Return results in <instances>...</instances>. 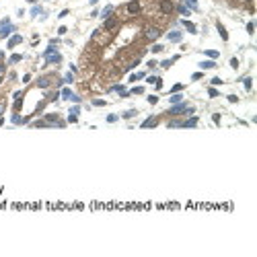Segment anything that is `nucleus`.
<instances>
[{"label":"nucleus","mask_w":257,"mask_h":257,"mask_svg":"<svg viewBox=\"0 0 257 257\" xmlns=\"http://www.w3.org/2000/svg\"><path fill=\"white\" fill-rule=\"evenodd\" d=\"M111 10H113V6H107V8L103 10V17H107V14H111Z\"/></svg>","instance_id":"4468645a"},{"label":"nucleus","mask_w":257,"mask_h":257,"mask_svg":"<svg viewBox=\"0 0 257 257\" xmlns=\"http://www.w3.org/2000/svg\"><path fill=\"white\" fill-rule=\"evenodd\" d=\"M189 4H191V6H193V8H195V0H189Z\"/></svg>","instance_id":"6ab92c4d"},{"label":"nucleus","mask_w":257,"mask_h":257,"mask_svg":"<svg viewBox=\"0 0 257 257\" xmlns=\"http://www.w3.org/2000/svg\"><path fill=\"white\" fill-rule=\"evenodd\" d=\"M156 122H159L156 117H148V119L142 124V128H152V126H156Z\"/></svg>","instance_id":"0eeeda50"},{"label":"nucleus","mask_w":257,"mask_h":257,"mask_svg":"<svg viewBox=\"0 0 257 257\" xmlns=\"http://www.w3.org/2000/svg\"><path fill=\"white\" fill-rule=\"evenodd\" d=\"M115 25H117V19H107L103 27H105V29H115Z\"/></svg>","instance_id":"423d86ee"},{"label":"nucleus","mask_w":257,"mask_h":257,"mask_svg":"<svg viewBox=\"0 0 257 257\" xmlns=\"http://www.w3.org/2000/svg\"><path fill=\"white\" fill-rule=\"evenodd\" d=\"M169 39H171V41H179L181 35H179V33H169Z\"/></svg>","instance_id":"f8f14e48"},{"label":"nucleus","mask_w":257,"mask_h":257,"mask_svg":"<svg viewBox=\"0 0 257 257\" xmlns=\"http://www.w3.org/2000/svg\"><path fill=\"white\" fill-rule=\"evenodd\" d=\"M17 43H21V37H19V35H14V37H12V39L8 41V47H14Z\"/></svg>","instance_id":"1a4fd4ad"},{"label":"nucleus","mask_w":257,"mask_h":257,"mask_svg":"<svg viewBox=\"0 0 257 257\" xmlns=\"http://www.w3.org/2000/svg\"><path fill=\"white\" fill-rule=\"evenodd\" d=\"M183 111H187V113H191L193 109H187L185 105H179V107H173V109H169V113H173V115H179V113H183Z\"/></svg>","instance_id":"20e7f679"},{"label":"nucleus","mask_w":257,"mask_h":257,"mask_svg":"<svg viewBox=\"0 0 257 257\" xmlns=\"http://www.w3.org/2000/svg\"><path fill=\"white\" fill-rule=\"evenodd\" d=\"M195 126H198V117H191V119L181 124V128H195Z\"/></svg>","instance_id":"39448f33"},{"label":"nucleus","mask_w":257,"mask_h":257,"mask_svg":"<svg viewBox=\"0 0 257 257\" xmlns=\"http://www.w3.org/2000/svg\"><path fill=\"white\" fill-rule=\"evenodd\" d=\"M206 56H210V58H218L220 54H218L216 49H208V51H206Z\"/></svg>","instance_id":"ddd939ff"},{"label":"nucleus","mask_w":257,"mask_h":257,"mask_svg":"<svg viewBox=\"0 0 257 257\" xmlns=\"http://www.w3.org/2000/svg\"><path fill=\"white\" fill-rule=\"evenodd\" d=\"M159 35H161V29H159V27H148V29L144 31V39H148V41L159 39Z\"/></svg>","instance_id":"f257e3e1"},{"label":"nucleus","mask_w":257,"mask_h":257,"mask_svg":"<svg viewBox=\"0 0 257 257\" xmlns=\"http://www.w3.org/2000/svg\"><path fill=\"white\" fill-rule=\"evenodd\" d=\"M128 12L130 14H138V12H140V2H138V0H132L128 4Z\"/></svg>","instance_id":"7ed1b4c3"},{"label":"nucleus","mask_w":257,"mask_h":257,"mask_svg":"<svg viewBox=\"0 0 257 257\" xmlns=\"http://www.w3.org/2000/svg\"><path fill=\"white\" fill-rule=\"evenodd\" d=\"M208 93H210V97H216V95H218V90H216V88H210Z\"/></svg>","instance_id":"f3484780"},{"label":"nucleus","mask_w":257,"mask_h":257,"mask_svg":"<svg viewBox=\"0 0 257 257\" xmlns=\"http://www.w3.org/2000/svg\"><path fill=\"white\" fill-rule=\"evenodd\" d=\"M212 66H214L212 62H202V68H212Z\"/></svg>","instance_id":"2eb2a0df"},{"label":"nucleus","mask_w":257,"mask_h":257,"mask_svg":"<svg viewBox=\"0 0 257 257\" xmlns=\"http://www.w3.org/2000/svg\"><path fill=\"white\" fill-rule=\"evenodd\" d=\"M19 60H21V56H19V54H14V56L10 58V62H19Z\"/></svg>","instance_id":"dca6fc26"},{"label":"nucleus","mask_w":257,"mask_h":257,"mask_svg":"<svg viewBox=\"0 0 257 257\" xmlns=\"http://www.w3.org/2000/svg\"><path fill=\"white\" fill-rule=\"evenodd\" d=\"M218 33H220V35H222V39H228V33H226V31H224V27H222V25H220V23H218Z\"/></svg>","instance_id":"9d476101"},{"label":"nucleus","mask_w":257,"mask_h":257,"mask_svg":"<svg viewBox=\"0 0 257 257\" xmlns=\"http://www.w3.org/2000/svg\"><path fill=\"white\" fill-rule=\"evenodd\" d=\"M2 111H4V103H0V113H2Z\"/></svg>","instance_id":"aec40b11"},{"label":"nucleus","mask_w":257,"mask_h":257,"mask_svg":"<svg viewBox=\"0 0 257 257\" xmlns=\"http://www.w3.org/2000/svg\"><path fill=\"white\" fill-rule=\"evenodd\" d=\"M185 23V27H187V31H191V33H195L198 29H195V25H191V23H187V21H183Z\"/></svg>","instance_id":"9b49d317"},{"label":"nucleus","mask_w":257,"mask_h":257,"mask_svg":"<svg viewBox=\"0 0 257 257\" xmlns=\"http://www.w3.org/2000/svg\"><path fill=\"white\" fill-rule=\"evenodd\" d=\"M181 88H183V85H175V86H173V88H171V90H173V93H175V90H181Z\"/></svg>","instance_id":"a211bd4d"},{"label":"nucleus","mask_w":257,"mask_h":257,"mask_svg":"<svg viewBox=\"0 0 257 257\" xmlns=\"http://www.w3.org/2000/svg\"><path fill=\"white\" fill-rule=\"evenodd\" d=\"M173 10H175V4H173L171 0H163V2H161V12H163V14H169Z\"/></svg>","instance_id":"f03ea898"},{"label":"nucleus","mask_w":257,"mask_h":257,"mask_svg":"<svg viewBox=\"0 0 257 257\" xmlns=\"http://www.w3.org/2000/svg\"><path fill=\"white\" fill-rule=\"evenodd\" d=\"M49 83H51L49 78H39V80H37V86H41V88H45V86H49Z\"/></svg>","instance_id":"6e6552de"}]
</instances>
